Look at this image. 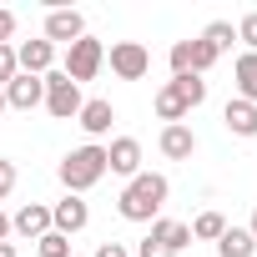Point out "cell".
I'll return each mask as SVG.
<instances>
[{"mask_svg": "<svg viewBox=\"0 0 257 257\" xmlns=\"http://www.w3.org/2000/svg\"><path fill=\"white\" fill-rule=\"evenodd\" d=\"M247 232H252V242H257V207H252V222H247Z\"/></svg>", "mask_w": 257, "mask_h": 257, "instance_id": "obj_31", "label": "cell"}, {"mask_svg": "<svg viewBox=\"0 0 257 257\" xmlns=\"http://www.w3.org/2000/svg\"><path fill=\"white\" fill-rule=\"evenodd\" d=\"M232 76H237V96L257 106V56H252V51H242V56L232 61Z\"/></svg>", "mask_w": 257, "mask_h": 257, "instance_id": "obj_16", "label": "cell"}, {"mask_svg": "<svg viewBox=\"0 0 257 257\" xmlns=\"http://www.w3.org/2000/svg\"><path fill=\"white\" fill-rule=\"evenodd\" d=\"M16 192V162H6V157H0V202H6Z\"/></svg>", "mask_w": 257, "mask_h": 257, "instance_id": "obj_26", "label": "cell"}, {"mask_svg": "<svg viewBox=\"0 0 257 257\" xmlns=\"http://www.w3.org/2000/svg\"><path fill=\"white\" fill-rule=\"evenodd\" d=\"M202 41H207V46L222 56V51H232V41H237V26H232V21H212V26L202 31Z\"/></svg>", "mask_w": 257, "mask_h": 257, "instance_id": "obj_20", "label": "cell"}, {"mask_svg": "<svg viewBox=\"0 0 257 257\" xmlns=\"http://www.w3.org/2000/svg\"><path fill=\"white\" fill-rule=\"evenodd\" d=\"M237 41H242V46L257 56V11H247V16L237 21Z\"/></svg>", "mask_w": 257, "mask_h": 257, "instance_id": "obj_24", "label": "cell"}, {"mask_svg": "<svg viewBox=\"0 0 257 257\" xmlns=\"http://www.w3.org/2000/svg\"><path fill=\"white\" fill-rule=\"evenodd\" d=\"M86 222H91V207H86L81 197H66V202L51 207V232H61V237H76Z\"/></svg>", "mask_w": 257, "mask_h": 257, "instance_id": "obj_8", "label": "cell"}, {"mask_svg": "<svg viewBox=\"0 0 257 257\" xmlns=\"http://www.w3.org/2000/svg\"><path fill=\"white\" fill-rule=\"evenodd\" d=\"M11 232H21V237H31V242L46 237V232H51V207H46V202H26V207L11 217Z\"/></svg>", "mask_w": 257, "mask_h": 257, "instance_id": "obj_12", "label": "cell"}, {"mask_svg": "<svg viewBox=\"0 0 257 257\" xmlns=\"http://www.w3.org/2000/svg\"><path fill=\"white\" fill-rule=\"evenodd\" d=\"M0 257H16V247H11V242H0Z\"/></svg>", "mask_w": 257, "mask_h": 257, "instance_id": "obj_32", "label": "cell"}, {"mask_svg": "<svg viewBox=\"0 0 257 257\" xmlns=\"http://www.w3.org/2000/svg\"><path fill=\"white\" fill-rule=\"evenodd\" d=\"M81 106H86L81 86H76L66 71H46V111H51L56 121H71V116H81Z\"/></svg>", "mask_w": 257, "mask_h": 257, "instance_id": "obj_3", "label": "cell"}, {"mask_svg": "<svg viewBox=\"0 0 257 257\" xmlns=\"http://www.w3.org/2000/svg\"><path fill=\"white\" fill-rule=\"evenodd\" d=\"M227 232V217L222 212H197V222H192V237H202V242H217Z\"/></svg>", "mask_w": 257, "mask_h": 257, "instance_id": "obj_21", "label": "cell"}, {"mask_svg": "<svg viewBox=\"0 0 257 257\" xmlns=\"http://www.w3.org/2000/svg\"><path fill=\"white\" fill-rule=\"evenodd\" d=\"M16 71H21V66H16V46H0V91L16 81Z\"/></svg>", "mask_w": 257, "mask_h": 257, "instance_id": "obj_25", "label": "cell"}, {"mask_svg": "<svg viewBox=\"0 0 257 257\" xmlns=\"http://www.w3.org/2000/svg\"><path fill=\"white\" fill-rule=\"evenodd\" d=\"M152 106H157V116H162V121H167V126H177V121H182V116H187V111H192V106H187V101H182V91H177V86H172V81H167V86H162V91H157V101H152Z\"/></svg>", "mask_w": 257, "mask_h": 257, "instance_id": "obj_17", "label": "cell"}, {"mask_svg": "<svg viewBox=\"0 0 257 257\" xmlns=\"http://www.w3.org/2000/svg\"><path fill=\"white\" fill-rule=\"evenodd\" d=\"M96 257H132V252H126L121 242H101V247H96Z\"/></svg>", "mask_w": 257, "mask_h": 257, "instance_id": "obj_29", "label": "cell"}, {"mask_svg": "<svg viewBox=\"0 0 257 257\" xmlns=\"http://www.w3.org/2000/svg\"><path fill=\"white\" fill-rule=\"evenodd\" d=\"M212 66H217V51H212L202 36H197V41H187V76H207Z\"/></svg>", "mask_w": 257, "mask_h": 257, "instance_id": "obj_19", "label": "cell"}, {"mask_svg": "<svg viewBox=\"0 0 257 257\" xmlns=\"http://www.w3.org/2000/svg\"><path fill=\"white\" fill-rule=\"evenodd\" d=\"M101 66H106V46H101L96 36H81L76 46H66V66H61V71H66L76 86H81V81H96Z\"/></svg>", "mask_w": 257, "mask_h": 257, "instance_id": "obj_4", "label": "cell"}, {"mask_svg": "<svg viewBox=\"0 0 257 257\" xmlns=\"http://www.w3.org/2000/svg\"><path fill=\"white\" fill-rule=\"evenodd\" d=\"M56 177H61L66 197H81V192H91V187L106 177V147L86 142V147L66 152V157H61V167H56Z\"/></svg>", "mask_w": 257, "mask_h": 257, "instance_id": "obj_2", "label": "cell"}, {"mask_svg": "<svg viewBox=\"0 0 257 257\" xmlns=\"http://www.w3.org/2000/svg\"><path fill=\"white\" fill-rule=\"evenodd\" d=\"M36 252H41V257H71V237L46 232V237H36Z\"/></svg>", "mask_w": 257, "mask_h": 257, "instance_id": "obj_23", "label": "cell"}, {"mask_svg": "<svg viewBox=\"0 0 257 257\" xmlns=\"http://www.w3.org/2000/svg\"><path fill=\"white\" fill-rule=\"evenodd\" d=\"M222 121H227V132H232V137H257V106L242 101V96L222 106Z\"/></svg>", "mask_w": 257, "mask_h": 257, "instance_id": "obj_15", "label": "cell"}, {"mask_svg": "<svg viewBox=\"0 0 257 257\" xmlns=\"http://www.w3.org/2000/svg\"><path fill=\"white\" fill-rule=\"evenodd\" d=\"M167 197H172V182L162 172H137L132 182H126V192L116 197V212L126 222H157L162 207H167Z\"/></svg>", "mask_w": 257, "mask_h": 257, "instance_id": "obj_1", "label": "cell"}, {"mask_svg": "<svg viewBox=\"0 0 257 257\" xmlns=\"http://www.w3.org/2000/svg\"><path fill=\"white\" fill-rule=\"evenodd\" d=\"M106 172L132 182V177L142 172V142H137V137H116V142L106 147Z\"/></svg>", "mask_w": 257, "mask_h": 257, "instance_id": "obj_7", "label": "cell"}, {"mask_svg": "<svg viewBox=\"0 0 257 257\" xmlns=\"http://www.w3.org/2000/svg\"><path fill=\"white\" fill-rule=\"evenodd\" d=\"M6 106H11V111H36V106H46V76L16 71V81L6 86Z\"/></svg>", "mask_w": 257, "mask_h": 257, "instance_id": "obj_6", "label": "cell"}, {"mask_svg": "<svg viewBox=\"0 0 257 257\" xmlns=\"http://www.w3.org/2000/svg\"><path fill=\"white\" fill-rule=\"evenodd\" d=\"M147 237H152V242H157L162 252H172V257H177V252H182V247L192 242V227H187V222H177V217H157Z\"/></svg>", "mask_w": 257, "mask_h": 257, "instance_id": "obj_13", "label": "cell"}, {"mask_svg": "<svg viewBox=\"0 0 257 257\" xmlns=\"http://www.w3.org/2000/svg\"><path fill=\"white\" fill-rule=\"evenodd\" d=\"M172 86L182 91V101H187L192 111H197V106L207 101V81H202V76H172Z\"/></svg>", "mask_w": 257, "mask_h": 257, "instance_id": "obj_22", "label": "cell"}, {"mask_svg": "<svg viewBox=\"0 0 257 257\" xmlns=\"http://www.w3.org/2000/svg\"><path fill=\"white\" fill-rule=\"evenodd\" d=\"M51 61H56V46H51V41H21V46H16V66H21L26 76H46Z\"/></svg>", "mask_w": 257, "mask_h": 257, "instance_id": "obj_11", "label": "cell"}, {"mask_svg": "<svg viewBox=\"0 0 257 257\" xmlns=\"http://www.w3.org/2000/svg\"><path fill=\"white\" fill-rule=\"evenodd\" d=\"M157 147H162V157H172V162H187V157L197 152V132H192L187 121H177V126H162Z\"/></svg>", "mask_w": 257, "mask_h": 257, "instance_id": "obj_10", "label": "cell"}, {"mask_svg": "<svg viewBox=\"0 0 257 257\" xmlns=\"http://www.w3.org/2000/svg\"><path fill=\"white\" fill-rule=\"evenodd\" d=\"M137 257H172V252H162L152 237H142V242H137Z\"/></svg>", "mask_w": 257, "mask_h": 257, "instance_id": "obj_28", "label": "cell"}, {"mask_svg": "<svg viewBox=\"0 0 257 257\" xmlns=\"http://www.w3.org/2000/svg\"><path fill=\"white\" fill-rule=\"evenodd\" d=\"M86 36V16L81 11H51L46 16V41L56 46V41H66V46H76Z\"/></svg>", "mask_w": 257, "mask_h": 257, "instance_id": "obj_9", "label": "cell"}, {"mask_svg": "<svg viewBox=\"0 0 257 257\" xmlns=\"http://www.w3.org/2000/svg\"><path fill=\"white\" fill-rule=\"evenodd\" d=\"M6 237H11V217H6V212H0V242H6Z\"/></svg>", "mask_w": 257, "mask_h": 257, "instance_id": "obj_30", "label": "cell"}, {"mask_svg": "<svg viewBox=\"0 0 257 257\" xmlns=\"http://www.w3.org/2000/svg\"><path fill=\"white\" fill-rule=\"evenodd\" d=\"M217 252H222V257H257V242H252L247 227H227V232L217 237Z\"/></svg>", "mask_w": 257, "mask_h": 257, "instance_id": "obj_18", "label": "cell"}, {"mask_svg": "<svg viewBox=\"0 0 257 257\" xmlns=\"http://www.w3.org/2000/svg\"><path fill=\"white\" fill-rule=\"evenodd\" d=\"M106 61H111V71H116L121 81H142V76L152 71V51H147L142 41H116Z\"/></svg>", "mask_w": 257, "mask_h": 257, "instance_id": "obj_5", "label": "cell"}, {"mask_svg": "<svg viewBox=\"0 0 257 257\" xmlns=\"http://www.w3.org/2000/svg\"><path fill=\"white\" fill-rule=\"evenodd\" d=\"M0 111H6V91H0Z\"/></svg>", "mask_w": 257, "mask_h": 257, "instance_id": "obj_33", "label": "cell"}, {"mask_svg": "<svg viewBox=\"0 0 257 257\" xmlns=\"http://www.w3.org/2000/svg\"><path fill=\"white\" fill-rule=\"evenodd\" d=\"M16 36V11H0V46H11Z\"/></svg>", "mask_w": 257, "mask_h": 257, "instance_id": "obj_27", "label": "cell"}, {"mask_svg": "<svg viewBox=\"0 0 257 257\" xmlns=\"http://www.w3.org/2000/svg\"><path fill=\"white\" fill-rule=\"evenodd\" d=\"M76 121H81V132H86V137H106V132H111V121H116V106L96 96V101H86V106H81V116H76Z\"/></svg>", "mask_w": 257, "mask_h": 257, "instance_id": "obj_14", "label": "cell"}]
</instances>
